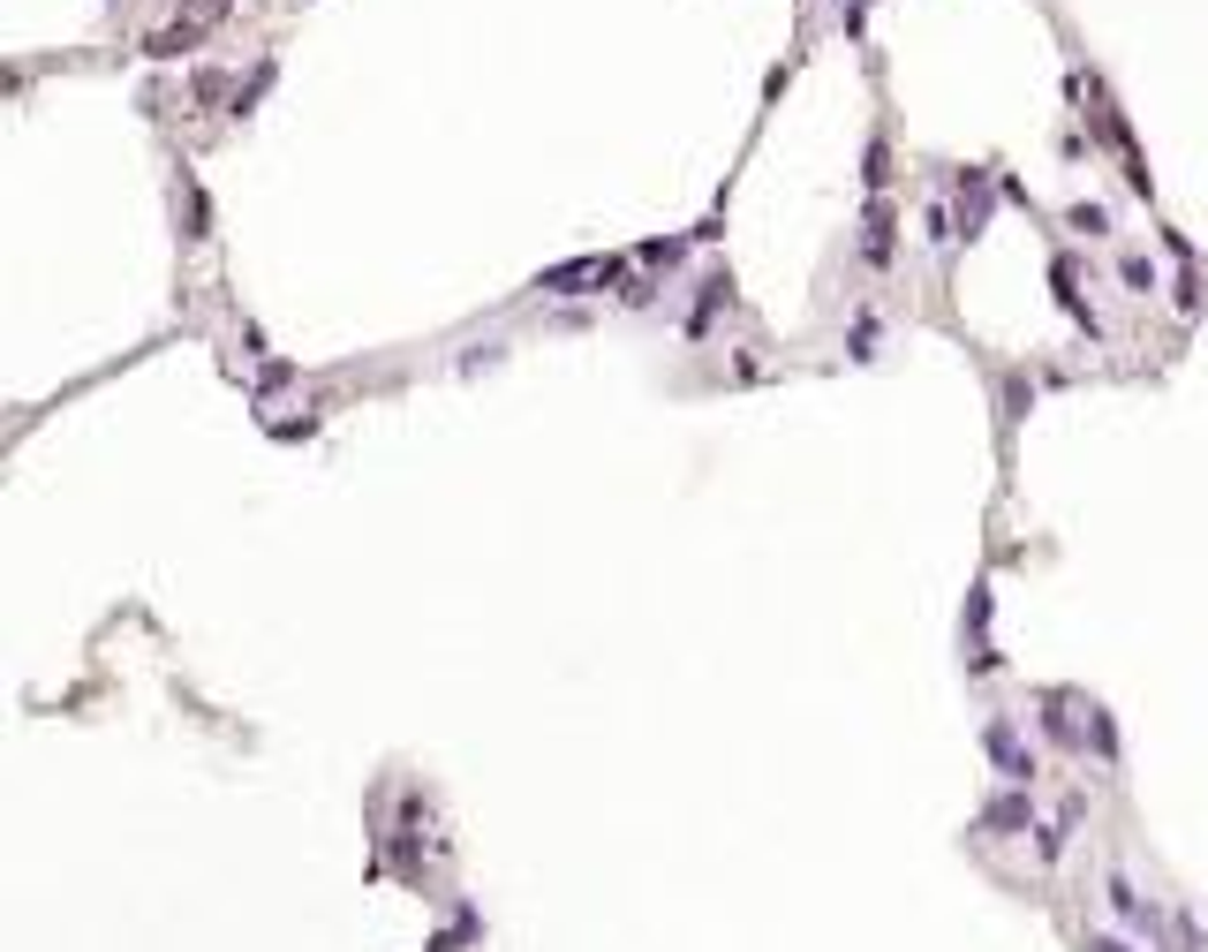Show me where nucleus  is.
<instances>
[{
	"label": "nucleus",
	"instance_id": "obj_1",
	"mask_svg": "<svg viewBox=\"0 0 1208 952\" xmlns=\"http://www.w3.org/2000/svg\"><path fill=\"white\" fill-rule=\"evenodd\" d=\"M219 15H227V0H189V15H174L166 30H151V38H144V53H159V61L189 53V46H197V38H204V30L219 23Z\"/></svg>",
	"mask_w": 1208,
	"mask_h": 952
}]
</instances>
